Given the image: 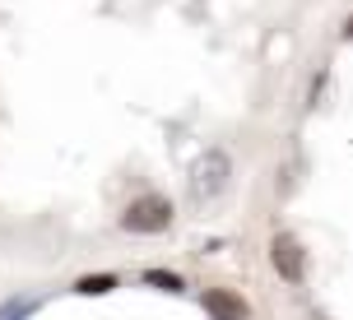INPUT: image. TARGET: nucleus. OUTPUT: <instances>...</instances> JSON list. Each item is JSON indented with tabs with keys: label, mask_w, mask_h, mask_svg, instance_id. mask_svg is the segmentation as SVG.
<instances>
[{
	"label": "nucleus",
	"mask_w": 353,
	"mask_h": 320,
	"mask_svg": "<svg viewBox=\"0 0 353 320\" xmlns=\"http://www.w3.org/2000/svg\"><path fill=\"white\" fill-rule=\"evenodd\" d=\"M144 284H149V288H163V292H186V284L176 279L172 269H144Z\"/></svg>",
	"instance_id": "7"
},
{
	"label": "nucleus",
	"mask_w": 353,
	"mask_h": 320,
	"mask_svg": "<svg viewBox=\"0 0 353 320\" xmlns=\"http://www.w3.org/2000/svg\"><path fill=\"white\" fill-rule=\"evenodd\" d=\"M270 265L283 284L302 288L307 284V246L298 242V232H274L270 237Z\"/></svg>",
	"instance_id": "3"
},
{
	"label": "nucleus",
	"mask_w": 353,
	"mask_h": 320,
	"mask_svg": "<svg viewBox=\"0 0 353 320\" xmlns=\"http://www.w3.org/2000/svg\"><path fill=\"white\" fill-rule=\"evenodd\" d=\"M117 288V274H84V279H74V292L79 297H103Z\"/></svg>",
	"instance_id": "5"
},
{
	"label": "nucleus",
	"mask_w": 353,
	"mask_h": 320,
	"mask_svg": "<svg viewBox=\"0 0 353 320\" xmlns=\"http://www.w3.org/2000/svg\"><path fill=\"white\" fill-rule=\"evenodd\" d=\"M228 181H232V153L228 149H205V153H195L191 172H186V191H191L195 204H214L228 191Z\"/></svg>",
	"instance_id": "1"
},
{
	"label": "nucleus",
	"mask_w": 353,
	"mask_h": 320,
	"mask_svg": "<svg viewBox=\"0 0 353 320\" xmlns=\"http://www.w3.org/2000/svg\"><path fill=\"white\" fill-rule=\"evenodd\" d=\"M344 37H349V42H353V14L344 19Z\"/></svg>",
	"instance_id": "8"
},
{
	"label": "nucleus",
	"mask_w": 353,
	"mask_h": 320,
	"mask_svg": "<svg viewBox=\"0 0 353 320\" xmlns=\"http://www.w3.org/2000/svg\"><path fill=\"white\" fill-rule=\"evenodd\" d=\"M200 306H205L210 320H251L247 297L232 292V288H205V292H200Z\"/></svg>",
	"instance_id": "4"
},
{
	"label": "nucleus",
	"mask_w": 353,
	"mask_h": 320,
	"mask_svg": "<svg viewBox=\"0 0 353 320\" xmlns=\"http://www.w3.org/2000/svg\"><path fill=\"white\" fill-rule=\"evenodd\" d=\"M37 297H10V302H0V320H28L37 311Z\"/></svg>",
	"instance_id": "6"
},
{
	"label": "nucleus",
	"mask_w": 353,
	"mask_h": 320,
	"mask_svg": "<svg viewBox=\"0 0 353 320\" xmlns=\"http://www.w3.org/2000/svg\"><path fill=\"white\" fill-rule=\"evenodd\" d=\"M172 218H176L172 200L159 195V191H149V195L130 200L121 209V232H130V237H159V232L172 228Z\"/></svg>",
	"instance_id": "2"
}]
</instances>
